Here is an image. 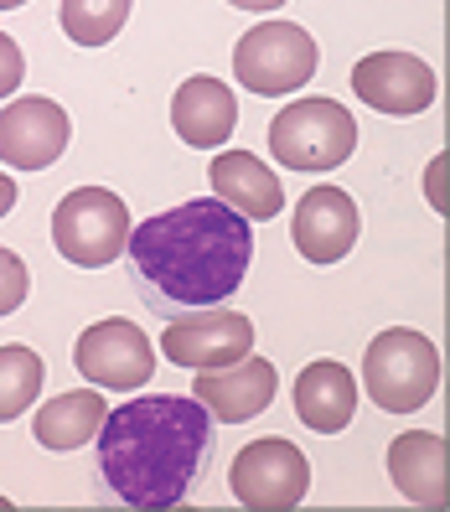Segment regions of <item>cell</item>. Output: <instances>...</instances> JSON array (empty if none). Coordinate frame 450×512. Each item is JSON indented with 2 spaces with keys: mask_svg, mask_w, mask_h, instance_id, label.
<instances>
[{
  "mask_svg": "<svg viewBox=\"0 0 450 512\" xmlns=\"http://www.w3.org/2000/svg\"><path fill=\"white\" fill-rule=\"evenodd\" d=\"M280 394V373L269 357H238L228 368H207L192 378V399L218 419V425H249Z\"/></svg>",
  "mask_w": 450,
  "mask_h": 512,
  "instance_id": "obj_12",
  "label": "cell"
},
{
  "mask_svg": "<svg viewBox=\"0 0 450 512\" xmlns=\"http://www.w3.org/2000/svg\"><path fill=\"white\" fill-rule=\"evenodd\" d=\"M16 6H26V0H0V11H16Z\"/></svg>",
  "mask_w": 450,
  "mask_h": 512,
  "instance_id": "obj_25",
  "label": "cell"
},
{
  "mask_svg": "<svg viewBox=\"0 0 450 512\" xmlns=\"http://www.w3.org/2000/svg\"><path fill=\"white\" fill-rule=\"evenodd\" d=\"M104 414H109V404H104L99 388H73V394H57L37 409L32 435H37L42 450H83L99 435Z\"/></svg>",
  "mask_w": 450,
  "mask_h": 512,
  "instance_id": "obj_18",
  "label": "cell"
},
{
  "mask_svg": "<svg viewBox=\"0 0 450 512\" xmlns=\"http://www.w3.org/2000/svg\"><path fill=\"white\" fill-rule=\"evenodd\" d=\"M73 363H78V373L94 388L135 394L145 378H156V347H150V337L135 321L109 316V321H94L73 342Z\"/></svg>",
  "mask_w": 450,
  "mask_h": 512,
  "instance_id": "obj_8",
  "label": "cell"
},
{
  "mask_svg": "<svg viewBox=\"0 0 450 512\" xmlns=\"http://www.w3.org/2000/svg\"><path fill=\"white\" fill-rule=\"evenodd\" d=\"M269 150L285 171H337L357 150V119L337 99H295L269 125Z\"/></svg>",
  "mask_w": 450,
  "mask_h": 512,
  "instance_id": "obj_5",
  "label": "cell"
},
{
  "mask_svg": "<svg viewBox=\"0 0 450 512\" xmlns=\"http://www.w3.org/2000/svg\"><path fill=\"white\" fill-rule=\"evenodd\" d=\"M130 207L125 197H114L109 187H78L57 202L52 213V244L68 264L78 269H104L114 259H125L130 244Z\"/></svg>",
  "mask_w": 450,
  "mask_h": 512,
  "instance_id": "obj_6",
  "label": "cell"
},
{
  "mask_svg": "<svg viewBox=\"0 0 450 512\" xmlns=\"http://www.w3.org/2000/svg\"><path fill=\"white\" fill-rule=\"evenodd\" d=\"M357 233H363V213H357V202L342 192V187H311L306 197L295 202V218H290V238L300 259L311 264H337L352 254Z\"/></svg>",
  "mask_w": 450,
  "mask_h": 512,
  "instance_id": "obj_13",
  "label": "cell"
},
{
  "mask_svg": "<svg viewBox=\"0 0 450 512\" xmlns=\"http://www.w3.org/2000/svg\"><path fill=\"white\" fill-rule=\"evenodd\" d=\"M99 492L119 507H182L207 476L218 419L187 394H145L104 414L99 425Z\"/></svg>",
  "mask_w": 450,
  "mask_h": 512,
  "instance_id": "obj_2",
  "label": "cell"
},
{
  "mask_svg": "<svg viewBox=\"0 0 450 512\" xmlns=\"http://www.w3.org/2000/svg\"><path fill=\"white\" fill-rule=\"evenodd\" d=\"M42 383H47V363L32 347H21V342L0 347V425H11V419L32 409Z\"/></svg>",
  "mask_w": 450,
  "mask_h": 512,
  "instance_id": "obj_19",
  "label": "cell"
},
{
  "mask_svg": "<svg viewBox=\"0 0 450 512\" xmlns=\"http://www.w3.org/2000/svg\"><path fill=\"white\" fill-rule=\"evenodd\" d=\"M11 207H16V182H11L6 171H0V218H6Z\"/></svg>",
  "mask_w": 450,
  "mask_h": 512,
  "instance_id": "obj_23",
  "label": "cell"
},
{
  "mask_svg": "<svg viewBox=\"0 0 450 512\" xmlns=\"http://www.w3.org/2000/svg\"><path fill=\"white\" fill-rule=\"evenodd\" d=\"M73 140V119L57 99L26 94L0 109V161L11 171H47Z\"/></svg>",
  "mask_w": 450,
  "mask_h": 512,
  "instance_id": "obj_11",
  "label": "cell"
},
{
  "mask_svg": "<svg viewBox=\"0 0 450 512\" xmlns=\"http://www.w3.org/2000/svg\"><path fill=\"white\" fill-rule=\"evenodd\" d=\"M352 88L368 109L409 119V114H425L435 104V68L414 52L383 47V52H368L352 63Z\"/></svg>",
  "mask_w": 450,
  "mask_h": 512,
  "instance_id": "obj_10",
  "label": "cell"
},
{
  "mask_svg": "<svg viewBox=\"0 0 450 512\" xmlns=\"http://www.w3.org/2000/svg\"><path fill=\"white\" fill-rule=\"evenodd\" d=\"M135 0H63L57 21L73 47H109V37H119V26L130 21Z\"/></svg>",
  "mask_w": 450,
  "mask_h": 512,
  "instance_id": "obj_20",
  "label": "cell"
},
{
  "mask_svg": "<svg viewBox=\"0 0 450 512\" xmlns=\"http://www.w3.org/2000/svg\"><path fill=\"white\" fill-rule=\"evenodd\" d=\"M207 176H213V197L223 207H233L238 218L249 223H264L285 213V187L280 176L269 171L254 150H223V156H213V166H207Z\"/></svg>",
  "mask_w": 450,
  "mask_h": 512,
  "instance_id": "obj_14",
  "label": "cell"
},
{
  "mask_svg": "<svg viewBox=\"0 0 450 512\" xmlns=\"http://www.w3.org/2000/svg\"><path fill=\"white\" fill-rule=\"evenodd\" d=\"M440 388V347L414 326H388L363 352V394L383 414H414Z\"/></svg>",
  "mask_w": 450,
  "mask_h": 512,
  "instance_id": "obj_3",
  "label": "cell"
},
{
  "mask_svg": "<svg viewBox=\"0 0 450 512\" xmlns=\"http://www.w3.org/2000/svg\"><path fill=\"white\" fill-rule=\"evenodd\" d=\"M388 481L414 502V507H445L450 502V450L445 435L409 430L388 445Z\"/></svg>",
  "mask_w": 450,
  "mask_h": 512,
  "instance_id": "obj_15",
  "label": "cell"
},
{
  "mask_svg": "<svg viewBox=\"0 0 450 512\" xmlns=\"http://www.w3.org/2000/svg\"><path fill=\"white\" fill-rule=\"evenodd\" d=\"M233 11H280L285 0H228Z\"/></svg>",
  "mask_w": 450,
  "mask_h": 512,
  "instance_id": "obj_24",
  "label": "cell"
},
{
  "mask_svg": "<svg viewBox=\"0 0 450 512\" xmlns=\"http://www.w3.org/2000/svg\"><path fill=\"white\" fill-rule=\"evenodd\" d=\"M26 295H32V275H26V259L16 249L0 244V316H11L26 306Z\"/></svg>",
  "mask_w": 450,
  "mask_h": 512,
  "instance_id": "obj_21",
  "label": "cell"
},
{
  "mask_svg": "<svg viewBox=\"0 0 450 512\" xmlns=\"http://www.w3.org/2000/svg\"><path fill=\"white\" fill-rule=\"evenodd\" d=\"M161 352L171 357L176 368H192V373H207V368H228L238 357L254 352V321L244 311H228V306H207V311H192V316H176L161 337Z\"/></svg>",
  "mask_w": 450,
  "mask_h": 512,
  "instance_id": "obj_9",
  "label": "cell"
},
{
  "mask_svg": "<svg viewBox=\"0 0 450 512\" xmlns=\"http://www.w3.org/2000/svg\"><path fill=\"white\" fill-rule=\"evenodd\" d=\"M238 125V99L223 78H187L171 99V130L182 135L192 150H218Z\"/></svg>",
  "mask_w": 450,
  "mask_h": 512,
  "instance_id": "obj_16",
  "label": "cell"
},
{
  "mask_svg": "<svg viewBox=\"0 0 450 512\" xmlns=\"http://www.w3.org/2000/svg\"><path fill=\"white\" fill-rule=\"evenodd\" d=\"M228 487H233V502L238 507L290 512V507L306 502V492H311V461H306V450H300L295 440L264 435V440H249L233 456Z\"/></svg>",
  "mask_w": 450,
  "mask_h": 512,
  "instance_id": "obj_7",
  "label": "cell"
},
{
  "mask_svg": "<svg viewBox=\"0 0 450 512\" xmlns=\"http://www.w3.org/2000/svg\"><path fill=\"white\" fill-rule=\"evenodd\" d=\"M321 68V47L295 21H259L233 42V78L259 99H280L306 88Z\"/></svg>",
  "mask_w": 450,
  "mask_h": 512,
  "instance_id": "obj_4",
  "label": "cell"
},
{
  "mask_svg": "<svg viewBox=\"0 0 450 512\" xmlns=\"http://www.w3.org/2000/svg\"><path fill=\"white\" fill-rule=\"evenodd\" d=\"M254 259V228L218 197H192L182 207L150 213L130 228L125 275L150 316L176 321L207 306H228Z\"/></svg>",
  "mask_w": 450,
  "mask_h": 512,
  "instance_id": "obj_1",
  "label": "cell"
},
{
  "mask_svg": "<svg viewBox=\"0 0 450 512\" xmlns=\"http://www.w3.org/2000/svg\"><path fill=\"white\" fill-rule=\"evenodd\" d=\"M295 414L316 435H342L357 414V378L342 363H332V357L306 363L295 378Z\"/></svg>",
  "mask_w": 450,
  "mask_h": 512,
  "instance_id": "obj_17",
  "label": "cell"
},
{
  "mask_svg": "<svg viewBox=\"0 0 450 512\" xmlns=\"http://www.w3.org/2000/svg\"><path fill=\"white\" fill-rule=\"evenodd\" d=\"M21 83H26V57L6 32H0V99H11Z\"/></svg>",
  "mask_w": 450,
  "mask_h": 512,
  "instance_id": "obj_22",
  "label": "cell"
}]
</instances>
